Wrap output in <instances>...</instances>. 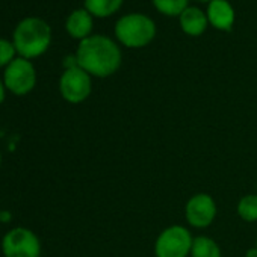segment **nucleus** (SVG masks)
I'll use <instances>...</instances> for the list:
<instances>
[{
    "instance_id": "obj_2",
    "label": "nucleus",
    "mask_w": 257,
    "mask_h": 257,
    "mask_svg": "<svg viewBox=\"0 0 257 257\" xmlns=\"http://www.w3.org/2000/svg\"><path fill=\"white\" fill-rule=\"evenodd\" d=\"M50 40V26L37 17L22 20L14 31V47L25 59L43 55L49 49Z\"/></svg>"
},
{
    "instance_id": "obj_18",
    "label": "nucleus",
    "mask_w": 257,
    "mask_h": 257,
    "mask_svg": "<svg viewBox=\"0 0 257 257\" xmlns=\"http://www.w3.org/2000/svg\"><path fill=\"white\" fill-rule=\"evenodd\" d=\"M246 257H257V248L252 246L246 251Z\"/></svg>"
},
{
    "instance_id": "obj_13",
    "label": "nucleus",
    "mask_w": 257,
    "mask_h": 257,
    "mask_svg": "<svg viewBox=\"0 0 257 257\" xmlns=\"http://www.w3.org/2000/svg\"><path fill=\"white\" fill-rule=\"evenodd\" d=\"M124 0H85V10L95 17H109L115 14Z\"/></svg>"
},
{
    "instance_id": "obj_15",
    "label": "nucleus",
    "mask_w": 257,
    "mask_h": 257,
    "mask_svg": "<svg viewBox=\"0 0 257 257\" xmlns=\"http://www.w3.org/2000/svg\"><path fill=\"white\" fill-rule=\"evenodd\" d=\"M155 8L168 17H180L182 13L188 8V0H153Z\"/></svg>"
},
{
    "instance_id": "obj_20",
    "label": "nucleus",
    "mask_w": 257,
    "mask_h": 257,
    "mask_svg": "<svg viewBox=\"0 0 257 257\" xmlns=\"http://www.w3.org/2000/svg\"><path fill=\"white\" fill-rule=\"evenodd\" d=\"M0 165H2V156H0Z\"/></svg>"
},
{
    "instance_id": "obj_8",
    "label": "nucleus",
    "mask_w": 257,
    "mask_h": 257,
    "mask_svg": "<svg viewBox=\"0 0 257 257\" xmlns=\"http://www.w3.org/2000/svg\"><path fill=\"white\" fill-rule=\"evenodd\" d=\"M185 216L192 227L206 228L213 222L216 216V203L209 194H195L186 203Z\"/></svg>"
},
{
    "instance_id": "obj_7",
    "label": "nucleus",
    "mask_w": 257,
    "mask_h": 257,
    "mask_svg": "<svg viewBox=\"0 0 257 257\" xmlns=\"http://www.w3.org/2000/svg\"><path fill=\"white\" fill-rule=\"evenodd\" d=\"M37 82V73L29 59L17 58L5 70V86L17 94L25 95L31 92Z\"/></svg>"
},
{
    "instance_id": "obj_22",
    "label": "nucleus",
    "mask_w": 257,
    "mask_h": 257,
    "mask_svg": "<svg viewBox=\"0 0 257 257\" xmlns=\"http://www.w3.org/2000/svg\"><path fill=\"white\" fill-rule=\"evenodd\" d=\"M255 248H257V240H255Z\"/></svg>"
},
{
    "instance_id": "obj_3",
    "label": "nucleus",
    "mask_w": 257,
    "mask_h": 257,
    "mask_svg": "<svg viewBox=\"0 0 257 257\" xmlns=\"http://www.w3.org/2000/svg\"><path fill=\"white\" fill-rule=\"evenodd\" d=\"M115 35L122 46L128 49H141L155 40L156 25L144 14H127L116 22Z\"/></svg>"
},
{
    "instance_id": "obj_21",
    "label": "nucleus",
    "mask_w": 257,
    "mask_h": 257,
    "mask_svg": "<svg viewBox=\"0 0 257 257\" xmlns=\"http://www.w3.org/2000/svg\"><path fill=\"white\" fill-rule=\"evenodd\" d=\"M0 221H2V212H0Z\"/></svg>"
},
{
    "instance_id": "obj_1",
    "label": "nucleus",
    "mask_w": 257,
    "mask_h": 257,
    "mask_svg": "<svg viewBox=\"0 0 257 257\" xmlns=\"http://www.w3.org/2000/svg\"><path fill=\"white\" fill-rule=\"evenodd\" d=\"M77 65L89 76L109 77L121 65V50L104 35H91L80 41L76 52Z\"/></svg>"
},
{
    "instance_id": "obj_19",
    "label": "nucleus",
    "mask_w": 257,
    "mask_h": 257,
    "mask_svg": "<svg viewBox=\"0 0 257 257\" xmlns=\"http://www.w3.org/2000/svg\"><path fill=\"white\" fill-rule=\"evenodd\" d=\"M198 2H209V4H210V2H212V0H198Z\"/></svg>"
},
{
    "instance_id": "obj_6",
    "label": "nucleus",
    "mask_w": 257,
    "mask_h": 257,
    "mask_svg": "<svg viewBox=\"0 0 257 257\" xmlns=\"http://www.w3.org/2000/svg\"><path fill=\"white\" fill-rule=\"evenodd\" d=\"M91 76L80 67L67 68L59 80L62 97L73 104L85 101L91 94Z\"/></svg>"
},
{
    "instance_id": "obj_16",
    "label": "nucleus",
    "mask_w": 257,
    "mask_h": 257,
    "mask_svg": "<svg viewBox=\"0 0 257 257\" xmlns=\"http://www.w3.org/2000/svg\"><path fill=\"white\" fill-rule=\"evenodd\" d=\"M16 52L17 50L14 47V43H10L8 40L0 38V67L10 65L14 61Z\"/></svg>"
},
{
    "instance_id": "obj_10",
    "label": "nucleus",
    "mask_w": 257,
    "mask_h": 257,
    "mask_svg": "<svg viewBox=\"0 0 257 257\" xmlns=\"http://www.w3.org/2000/svg\"><path fill=\"white\" fill-rule=\"evenodd\" d=\"M207 16L195 7H188L180 16V28L189 37L203 35L207 28Z\"/></svg>"
},
{
    "instance_id": "obj_14",
    "label": "nucleus",
    "mask_w": 257,
    "mask_h": 257,
    "mask_svg": "<svg viewBox=\"0 0 257 257\" xmlns=\"http://www.w3.org/2000/svg\"><path fill=\"white\" fill-rule=\"evenodd\" d=\"M237 215L245 222H255L257 221V195L248 194L242 197L237 203Z\"/></svg>"
},
{
    "instance_id": "obj_5",
    "label": "nucleus",
    "mask_w": 257,
    "mask_h": 257,
    "mask_svg": "<svg viewBox=\"0 0 257 257\" xmlns=\"http://www.w3.org/2000/svg\"><path fill=\"white\" fill-rule=\"evenodd\" d=\"M2 249L5 257H40L41 243L34 231L19 227L5 234Z\"/></svg>"
},
{
    "instance_id": "obj_4",
    "label": "nucleus",
    "mask_w": 257,
    "mask_h": 257,
    "mask_svg": "<svg viewBox=\"0 0 257 257\" xmlns=\"http://www.w3.org/2000/svg\"><path fill=\"white\" fill-rule=\"evenodd\" d=\"M194 237L183 225L167 227L156 239L155 255L156 257H188L191 255Z\"/></svg>"
},
{
    "instance_id": "obj_9",
    "label": "nucleus",
    "mask_w": 257,
    "mask_h": 257,
    "mask_svg": "<svg viewBox=\"0 0 257 257\" xmlns=\"http://www.w3.org/2000/svg\"><path fill=\"white\" fill-rule=\"evenodd\" d=\"M209 23L219 31L230 32L234 23V10L227 0H212L207 8Z\"/></svg>"
},
{
    "instance_id": "obj_17",
    "label": "nucleus",
    "mask_w": 257,
    "mask_h": 257,
    "mask_svg": "<svg viewBox=\"0 0 257 257\" xmlns=\"http://www.w3.org/2000/svg\"><path fill=\"white\" fill-rule=\"evenodd\" d=\"M4 100H5V85L2 83V80H0V103Z\"/></svg>"
},
{
    "instance_id": "obj_12",
    "label": "nucleus",
    "mask_w": 257,
    "mask_h": 257,
    "mask_svg": "<svg viewBox=\"0 0 257 257\" xmlns=\"http://www.w3.org/2000/svg\"><path fill=\"white\" fill-rule=\"evenodd\" d=\"M191 257H221V248L212 237L197 236L192 242Z\"/></svg>"
},
{
    "instance_id": "obj_11",
    "label": "nucleus",
    "mask_w": 257,
    "mask_h": 257,
    "mask_svg": "<svg viewBox=\"0 0 257 257\" xmlns=\"http://www.w3.org/2000/svg\"><path fill=\"white\" fill-rule=\"evenodd\" d=\"M67 32L77 40H85L91 37L92 31V16L86 10H76L67 19Z\"/></svg>"
}]
</instances>
